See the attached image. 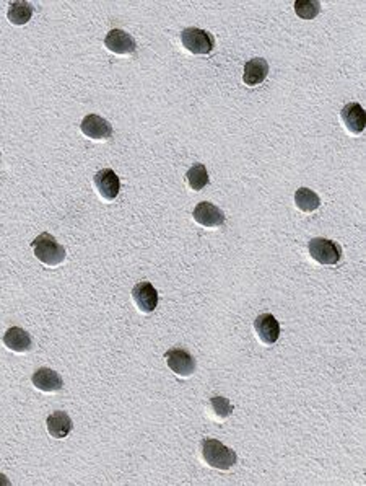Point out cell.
<instances>
[{
    "mask_svg": "<svg viewBox=\"0 0 366 486\" xmlns=\"http://www.w3.org/2000/svg\"><path fill=\"white\" fill-rule=\"evenodd\" d=\"M201 456L208 467L223 470V472L233 468L238 462L236 452L217 441V439H203L201 444Z\"/></svg>",
    "mask_w": 366,
    "mask_h": 486,
    "instance_id": "cell-1",
    "label": "cell"
},
{
    "mask_svg": "<svg viewBox=\"0 0 366 486\" xmlns=\"http://www.w3.org/2000/svg\"><path fill=\"white\" fill-rule=\"evenodd\" d=\"M31 248H33L34 256L39 260V263L49 266V268H56V266L65 261V248L48 232L39 233L31 243Z\"/></svg>",
    "mask_w": 366,
    "mask_h": 486,
    "instance_id": "cell-2",
    "label": "cell"
},
{
    "mask_svg": "<svg viewBox=\"0 0 366 486\" xmlns=\"http://www.w3.org/2000/svg\"><path fill=\"white\" fill-rule=\"evenodd\" d=\"M179 40H181L182 48H184L187 52H191V54H196V56L210 54L213 48H215V41H213V36L208 33V31L201 30V28H194V26L182 30Z\"/></svg>",
    "mask_w": 366,
    "mask_h": 486,
    "instance_id": "cell-3",
    "label": "cell"
},
{
    "mask_svg": "<svg viewBox=\"0 0 366 486\" xmlns=\"http://www.w3.org/2000/svg\"><path fill=\"white\" fill-rule=\"evenodd\" d=\"M308 252H310V256L316 263L322 266L337 265L342 256V250L339 247V243L322 237L313 238L311 242L308 243Z\"/></svg>",
    "mask_w": 366,
    "mask_h": 486,
    "instance_id": "cell-4",
    "label": "cell"
},
{
    "mask_svg": "<svg viewBox=\"0 0 366 486\" xmlns=\"http://www.w3.org/2000/svg\"><path fill=\"white\" fill-rule=\"evenodd\" d=\"M80 130L87 139L95 140V142H103V140L111 139L113 135L111 123L98 114H87L80 123Z\"/></svg>",
    "mask_w": 366,
    "mask_h": 486,
    "instance_id": "cell-5",
    "label": "cell"
},
{
    "mask_svg": "<svg viewBox=\"0 0 366 486\" xmlns=\"http://www.w3.org/2000/svg\"><path fill=\"white\" fill-rule=\"evenodd\" d=\"M166 365L181 379H189L196 372V359L184 349H170L165 353Z\"/></svg>",
    "mask_w": 366,
    "mask_h": 486,
    "instance_id": "cell-6",
    "label": "cell"
},
{
    "mask_svg": "<svg viewBox=\"0 0 366 486\" xmlns=\"http://www.w3.org/2000/svg\"><path fill=\"white\" fill-rule=\"evenodd\" d=\"M93 185L98 196L104 201H114L121 191V180L111 169H103L93 176Z\"/></svg>",
    "mask_w": 366,
    "mask_h": 486,
    "instance_id": "cell-7",
    "label": "cell"
},
{
    "mask_svg": "<svg viewBox=\"0 0 366 486\" xmlns=\"http://www.w3.org/2000/svg\"><path fill=\"white\" fill-rule=\"evenodd\" d=\"M104 48L116 56H134L137 52V43L124 30H111L104 38Z\"/></svg>",
    "mask_w": 366,
    "mask_h": 486,
    "instance_id": "cell-8",
    "label": "cell"
},
{
    "mask_svg": "<svg viewBox=\"0 0 366 486\" xmlns=\"http://www.w3.org/2000/svg\"><path fill=\"white\" fill-rule=\"evenodd\" d=\"M132 300L137 310L144 315H150L158 307V292L150 282L142 281L134 286L132 289Z\"/></svg>",
    "mask_w": 366,
    "mask_h": 486,
    "instance_id": "cell-9",
    "label": "cell"
},
{
    "mask_svg": "<svg viewBox=\"0 0 366 486\" xmlns=\"http://www.w3.org/2000/svg\"><path fill=\"white\" fill-rule=\"evenodd\" d=\"M341 119L348 134L360 135L366 128V113L360 103H347L341 109Z\"/></svg>",
    "mask_w": 366,
    "mask_h": 486,
    "instance_id": "cell-10",
    "label": "cell"
},
{
    "mask_svg": "<svg viewBox=\"0 0 366 486\" xmlns=\"http://www.w3.org/2000/svg\"><path fill=\"white\" fill-rule=\"evenodd\" d=\"M192 219H194L198 226L207 229H217L225 224V214L222 209H218L215 205H212L208 201L198 202L194 211H192Z\"/></svg>",
    "mask_w": 366,
    "mask_h": 486,
    "instance_id": "cell-11",
    "label": "cell"
},
{
    "mask_svg": "<svg viewBox=\"0 0 366 486\" xmlns=\"http://www.w3.org/2000/svg\"><path fill=\"white\" fill-rule=\"evenodd\" d=\"M254 332L259 341L264 344H275L280 338V323L272 313H263L254 320Z\"/></svg>",
    "mask_w": 366,
    "mask_h": 486,
    "instance_id": "cell-12",
    "label": "cell"
},
{
    "mask_svg": "<svg viewBox=\"0 0 366 486\" xmlns=\"http://www.w3.org/2000/svg\"><path fill=\"white\" fill-rule=\"evenodd\" d=\"M34 389L43 391V394H59L64 389V380L56 370L49 367H39L31 377Z\"/></svg>",
    "mask_w": 366,
    "mask_h": 486,
    "instance_id": "cell-13",
    "label": "cell"
},
{
    "mask_svg": "<svg viewBox=\"0 0 366 486\" xmlns=\"http://www.w3.org/2000/svg\"><path fill=\"white\" fill-rule=\"evenodd\" d=\"M2 341L5 344V348L15 354H25L33 349V339H31L30 334L20 327L8 328L4 334Z\"/></svg>",
    "mask_w": 366,
    "mask_h": 486,
    "instance_id": "cell-14",
    "label": "cell"
},
{
    "mask_svg": "<svg viewBox=\"0 0 366 486\" xmlns=\"http://www.w3.org/2000/svg\"><path fill=\"white\" fill-rule=\"evenodd\" d=\"M269 75V62L263 57H254L244 64L243 82L248 87H258Z\"/></svg>",
    "mask_w": 366,
    "mask_h": 486,
    "instance_id": "cell-15",
    "label": "cell"
},
{
    "mask_svg": "<svg viewBox=\"0 0 366 486\" xmlns=\"http://www.w3.org/2000/svg\"><path fill=\"white\" fill-rule=\"evenodd\" d=\"M46 430L52 439H65L73 430V423L65 411H54L46 420Z\"/></svg>",
    "mask_w": 366,
    "mask_h": 486,
    "instance_id": "cell-16",
    "label": "cell"
},
{
    "mask_svg": "<svg viewBox=\"0 0 366 486\" xmlns=\"http://www.w3.org/2000/svg\"><path fill=\"white\" fill-rule=\"evenodd\" d=\"M33 5L30 2H23V0L10 2L7 10V20L15 26H23L33 17Z\"/></svg>",
    "mask_w": 366,
    "mask_h": 486,
    "instance_id": "cell-17",
    "label": "cell"
},
{
    "mask_svg": "<svg viewBox=\"0 0 366 486\" xmlns=\"http://www.w3.org/2000/svg\"><path fill=\"white\" fill-rule=\"evenodd\" d=\"M295 206L301 212H315L321 207V200L310 188H298L295 193Z\"/></svg>",
    "mask_w": 366,
    "mask_h": 486,
    "instance_id": "cell-18",
    "label": "cell"
},
{
    "mask_svg": "<svg viewBox=\"0 0 366 486\" xmlns=\"http://www.w3.org/2000/svg\"><path fill=\"white\" fill-rule=\"evenodd\" d=\"M207 413L215 421H225L233 415V405L225 396H213L207 403Z\"/></svg>",
    "mask_w": 366,
    "mask_h": 486,
    "instance_id": "cell-19",
    "label": "cell"
},
{
    "mask_svg": "<svg viewBox=\"0 0 366 486\" xmlns=\"http://www.w3.org/2000/svg\"><path fill=\"white\" fill-rule=\"evenodd\" d=\"M186 181H187V186H189L192 191L203 190V188L208 185V181H210V178H208L207 166L202 164L192 165L186 174Z\"/></svg>",
    "mask_w": 366,
    "mask_h": 486,
    "instance_id": "cell-20",
    "label": "cell"
},
{
    "mask_svg": "<svg viewBox=\"0 0 366 486\" xmlns=\"http://www.w3.org/2000/svg\"><path fill=\"white\" fill-rule=\"evenodd\" d=\"M295 13L303 20H315L321 12V4L317 0H296L293 4Z\"/></svg>",
    "mask_w": 366,
    "mask_h": 486,
    "instance_id": "cell-21",
    "label": "cell"
}]
</instances>
